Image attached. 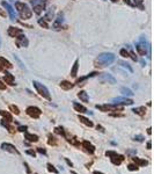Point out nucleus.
<instances>
[{
    "instance_id": "1",
    "label": "nucleus",
    "mask_w": 154,
    "mask_h": 174,
    "mask_svg": "<svg viewBox=\"0 0 154 174\" xmlns=\"http://www.w3.org/2000/svg\"><path fill=\"white\" fill-rule=\"evenodd\" d=\"M115 55L111 53V52H104V53H101L94 62V65L95 67L98 69H104L107 67L108 65H110L111 63L115 62Z\"/></svg>"
},
{
    "instance_id": "2",
    "label": "nucleus",
    "mask_w": 154,
    "mask_h": 174,
    "mask_svg": "<svg viewBox=\"0 0 154 174\" xmlns=\"http://www.w3.org/2000/svg\"><path fill=\"white\" fill-rule=\"evenodd\" d=\"M15 8H16V11H17V13H19L21 19L28 20L33 15V11L30 9L29 6L27 4H24V3H20V1L15 3Z\"/></svg>"
},
{
    "instance_id": "3",
    "label": "nucleus",
    "mask_w": 154,
    "mask_h": 174,
    "mask_svg": "<svg viewBox=\"0 0 154 174\" xmlns=\"http://www.w3.org/2000/svg\"><path fill=\"white\" fill-rule=\"evenodd\" d=\"M33 85H34V87L36 88L37 93H38L42 98L51 101V95H50V93H49V90L46 88V87H45L43 84H41V82H38V81H34Z\"/></svg>"
},
{
    "instance_id": "4",
    "label": "nucleus",
    "mask_w": 154,
    "mask_h": 174,
    "mask_svg": "<svg viewBox=\"0 0 154 174\" xmlns=\"http://www.w3.org/2000/svg\"><path fill=\"white\" fill-rule=\"evenodd\" d=\"M30 3L33 5L34 13L37 15H40L45 9V6H46V0H30Z\"/></svg>"
},
{
    "instance_id": "5",
    "label": "nucleus",
    "mask_w": 154,
    "mask_h": 174,
    "mask_svg": "<svg viewBox=\"0 0 154 174\" xmlns=\"http://www.w3.org/2000/svg\"><path fill=\"white\" fill-rule=\"evenodd\" d=\"M26 113L28 116H30L32 119H38L41 114H42V110L38 108V107H35V106H30L26 109Z\"/></svg>"
},
{
    "instance_id": "6",
    "label": "nucleus",
    "mask_w": 154,
    "mask_h": 174,
    "mask_svg": "<svg viewBox=\"0 0 154 174\" xmlns=\"http://www.w3.org/2000/svg\"><path fill=\"white\" fill-rule=\"evenodd\" d=\"M136 49H137V51H138V53H139L140 56H146V55H147V49H148V47H147L144 37H141L140 41L136 44Z\"/></svg>"
},
{
    "instance_id": "7",
    "label": "nucleus",
    "mask_w": 154,
    "mask_h": 174,
    "mask_svg": "<svg viewBox=\"0 0 154 174\" xmlns=\"http://www.w3.org/2000/svg\"><path fill=\"white\" fill-rule=\"evenodd\" d=\"M63 24H64V14L63 13H59L56 18V20L53 21V24H52V29L53 30H60L63 28Z\"/></svg>"
},
{
    "instance_id": "8",
    "label": "nucleus",
    "mask_w": 154,
    "mask_h": 174,
    "mask_svg": "<svg viewBox=\"0 0 154 174\" xmlns=\"http://www.w3.org/2000/svg\"><path fill=\"white\" fill-rule=\"evenodd\" d=\"M96 108L101 111H116V110H123L122 107H118L117 105H102V106H99L96 105Z\"/></svg>"
},
{
    "instance_id": "9",
    "label": "nucleus",
    "mask_w": 154,
    "mask_h": 174,
    "mask_svg": "<svg viewBox=\"0 0 154 174\" xmlns=\"http://www.w3.org/2000/svg\"><path fill=\"white\" fill-rule=\"evenodd\" d=\"M112 105L131 106V105H133V100L132 99H128V98H115V99H112Z\"/></svg>"
},
{
    "instance_id": "10",
    "label": "nucleus",
    "mask_w": 154,
    "mask_h": 174,
    "mask_svg": "<svg viewBox=\"0 0 154 174\" xmlns=\"http://www.w3.org/2000/svg\"><path fill=\"white\" fill-rule=\"evenodd\" d=\"M15 43H16V45H17L19 48H26V47H28L29 41H28V38L26 37L24 34H20V35L16 36Z\"/></svg>"
},
{
    "instance_id": "11",
    "label": "nucleus",
    "mask_w": 154,
    "mask_h": 174,
    "mask_svg": "<svg viewBox=\"0 0 154 174\" xmlns=\"http://www.w3.org/2000/svg\"><path fill=\"white\" fill-rule=\"evenodd\" d=\"M1 149L4 150V151H7V152H11V153H15V154H20V152H19V150L14 146L13 144H11V143H3L1 144Z\"/></svg>"
},
{
    "instance_id": "12",
    "label": "nucleus",
    "mask_w": 154,
    "mask_h": 174,
    "mask_svg": "<svg viewBox=\"0 0 154 174\" xmlns=\"http://www.w3.org/2000/svg\"><path fill=\"white\" fill-rule=\"evenodd\" d=\"M100 81L101 82H108V84H116V79L109 74V73H102L100 77H99Z\"/></svg>"
},
{
    "instance_id": "13",
    "label": "nucleus",
    "mask_w": 154,
    "mask_h": 174,
    "mask_svg": "<svg viewBox=\"0 0 154 174\" xmlns=\"http://www.w3.org/2000/svg\"><path fill=\"white\" fill-rule=\"evenodd\" d=\"M82 149L87 152V153H89V154H93L94 152H95V146L91 143H89L88 140H83L82 142Z\"/></svg>"
},
{
    "instance_id": "14",
    "label": "nucleus",
    "mask_w": 154,
    "mask_h": 174,
    "mask_svg": "<svg viewBox=\"0 0 154 174\" xmlns=\"http://www.w3.org/2000/svg\"><path fill=\"white\" fill-rule=\"evenodd\" d=\"M1 5L6 8V11L8 12V14H9V18H11V20L12 21H15V19H16V14H15V11H14V8L8 4V3H6V1H3L1 3Z\"/></svg>"
},
{
    "instance_id": "15",
    "label": "nucleus",
    "mask_w": 154,
    "mask_h": 174,
    "mask_svg": "<svg viewBox=\"0 0 154 174\" xmlns=\"http://www.w3.org/2000/svg\"><path fill=\"white\" fill-rule=\"evenodd\" d=\"M124 156H122V154H118L117 152L115 153V154H112L111 157H110V160H111V163L114 164V165H116V166H119L123 161H124Z\"/></svg>"
},
{
    "instance_id": "16",
    "label": "nucleus",
    "mask_w": 154,
    "mask_h": 174,
    "mask_svg": "<svg viewBox=\"0 0 154 174\" xmlns=\"http://www.w3.org/2000/svg\"><path fill=\"white\" fill-rule=\"evenodd\" d=\"M7 34H8L11 37H16L17 35L22 34V29L16 28V27H9L8 30H7Z\"/></svg>"
},
{
    "instance_id": "17",
    "label": "nucleus",
    "mask_w": 154,
    "mask_h": 174,
    "mask_svg": "<svg viewBox=\"0 0 154 174\" xmlns=\"http://www.w3.org/2000/svg\"><path fill=\"white\" fill-rule=\"evenodd\" d=\"M4 80H5V82L6 84H8L9 86H14L15 84H14V76L12 74V73H9V72H7V71H5V76H4Z\"/></svg>"
},
{
    "instance_id": "18",
    "label": "nucleus",
    "mask_w": 154,
    "mask_h": 174,
    "mask_svg": "<svg viewBox=\"0 0 154 174\" xmlns=\"http://www.w3.org/2000/svg\"><path fill=\"white\" fill-rule=\"evenodd\" d=\"M13 65L6 59L4 57H0V70H4V69H12Z\"/></svg>"
},
{
    "instance_id": "19",
    "label": "nucleus",
    "mask_w": 154,
    "mask_h": 174,
    "mask_svg": "<svg viewBox=\"0 0 154 174\" xmlns=\"http://www.w3.org/2000/svg\"><path fill=\"white\" fill-rule=\"evenodd\" d=\"M60 87H61V90H64V91H70L72 90L74 85L71 82V81H67V80H63L60 82Z\"/></svg>"
},
{
    "instance_id": "20",
    "label": "nucleus",
    "mask_w": 154,
    "mask_h": 174,
    "mask_svg": "<svg viewBox=\"0 0 154 174\" xmlns=\"http://www.w3.org/2000/svg\"><path fill=\"white\" fill-rule=\"evenodd\" d=\"M73 108L75 109V111H79V113H89L88 109L85 106H82V105H80L75 101H73Z\"/></svg>"
},
{
    "instance_id": "21",
    "label": "nucleus",
    "mask_w": 154,
    "mask_h": 174,
    "mask_svg": "<svg viewBox=\"0 0 154 174\" xmlns=\"http://www.w3.org/2000/svg\"><path fill=\"white\" fill-rule=\"evenodd\" d=\"M24 138H26L28 142H32V143H35V142L38 140V136H37V135L29 134V132H24Z\"/></svg>"
},
{
    "instance_id": "22",
    "label": "nucleus",
    "mask_w": 154,
    "mask_h": 174,
    "mask_svg": "<svg viewBox=\"0 0 154 174\" xmlns=\"http://www.w3.org/2000/svg\"><path fill=\"white\" fill-rule=\"evenodd\" d=\"M78 119H79V121L81 122V123H83L85 125H87V127H89V128H91L94 124H93V122L91 121H89L87 117H85V116H82V115H79L78 116Z\"/></svg>"
},
{
    "instance_id": "23",
    "label": "nucleus",
    "mask_w": 154,
    "mask_h": 174,
    "mask_svg": "<svg viewBox=\"0 0 154 174\" xmlns=\"http://www.w3.org/2000/svg\"><path fill=\"white\" fill-rule=\"evenodd\" d=\"M53 15H54V7H50V8L48 9L45 16H44V20H45V21H52Z\"/></svg>"
},
{
    "instance_id": "24",
    "label": "nucleus",
    "mask_w": 154,
    "mask_h": 174,
    "mask_svg": "<svg viewBox=\"0 0 154 174\" xmlns=\"http://www.w3.org/2000/svg\"><path fill=\"white\" fill-rule=\"evenodd\" d=\"M132 111H133L134 114L139 115V116H144V115L146 114V107H144V106L136 107V108H133V109H132Z\"/></svg>"
},
{
    "instance_id": "25",
    "label": "nucleus",
    "mask_w": 154,
    "mask_h": 174,
    "mask_svg": "<svg viewBox=\"0 0 154 174\" xmlns=\"http://www.w3.org/2000/svg\"><path fill=\"white\" fill-rule=\"evenodd\" d=\"M96 74H99V73H98V72H91V73H89L88 76H86V77H82V78L78 79V80H77V85H79V86H82V82H83L85 80H87L88 78H91V77H95Z\"/></svg>"
},
{
    "instance_id": "26",
    "label": "nucleus",
    "mask_w": 154,
    "mask_h": 174,
    "mask_svg": "<svg viewBox=\"0 0 154 174\" xmlns=\"http://www.w3.org/2000/svg\"><path fill=\"white\" fill-rule=\"evenodd\" d=\"M132 160H133V163H134L137 166H146V165L148 164L147 160L140 159V158H138V157H132Z\"/></svg>"
},
{
    "instance_id": "27",
    "label": "nucleus",
    "mask_w": 154,
    "mask_h": 174,
    "mask_svg": "<svg viewBox=\"0 0 154 174\" xmlns=\"http://www.w3.org/2000/svg\"><path fill=\"white\" fill-rule=\"evenodd\" d=\"M78 98H79L82 102H88V101H89V96H88V94H87L85 91H80V92L78 93Z\"/></svg>"
},
{
    "instance_id": "28",
    "label": "nucleus",
    "mask_w": 154,
    "mask_h": 174,
    "mask_svg": "<svg viewBox=\"0 0 154 174\" xmlns=\"http://www.w3.org/2000/svg\"><path fill=\"white\" fill-rule=\"evenodd\" d=\"M0 115L4 117V120H7V122H13V117H12V115L6 111V110H0Z\"/></svg>"
},
{
    "instance_id": "29",
    "label": "nucleus",
    "mask_w": 154,
    "mask_h": 174,
    "mask_svg": "<svg viewBox=\"0 0 154 174\" xmlns=\"http://www.w3.org/2000/svg\"><path fill=\"white\" fill-rule=\"evenodd\" d=\"M78 69H79V61L77 59L73 64V67L71 70V76L72 77H77V73H78Z\"/></svg>"
},
{
    "instance_id": "30",
    "label": "nucleus",
    "mask_w": 154,
    "mask_h": 174,
    "mask_svg": "<svg viewBox=\"0 0 154 174\" xmlns=\"http://www.w3.org/2000/svg\"><path fill=\"white\" fill-rule=\"evenodd\" d=\"M1 125H3V127H5L9 132H14V131H15V128H14V127H12L8 122H6V120H1Z\"/></svg>"
},
{
    "instance_id": "31",
    "label": "nucleus",
    "mask_w": 154,
    "mask_h": 174,
    "mask_svg": "<svg viewBox=\"0 0 154 174\" xmlns=\"http://www.w3.org/2000/svg\"><path fill=\"white\" fill-rule=\"evenodd\" d=\"M120 93L123 95H125V96H132L133 95L132 91L130 88H126V87H122V88H120Z\"/></svg>"
},
{
    "instance_id": "32",
    "label": "nucleus",
    "mask_w": 154,
    "mask_h": 174,
    "mask_svg": "<svg viewBox=\"0 0 154 174\" xmlns=\"http://www.w3.org/2000/svg\"><path fill=\"white\" fill-rule=\"evenodd\" d=\"M118 64H120V65H122L123 67H124V69H126V70H128L130 73H132V72H133V69H132V67H131V66H130L128 63L123 62V61H119V62H118Z\"/></svg>"
},
{
    "instance_id": "33",
    "label": "nucleus",
    "mask_w": 154,
    "mask_h": 174,
    "mask_svg": "<svg viewBox=\"0 0 154 174\" xmlns=\"http://www.w3.org/2000/svg\"><path fill=\"white\" fill-rule=\"evenodd\" d=\"M143 1H144V0H133V6H136V7H139L141 11L143 9H145L144 8V6H143Z\"/></svg>"
},
{
    "instance_id": "34",
    "label": "nucleus",
    "mask_w": 154,
    "mask_h": 174,
    "mask_svg": "<svg viewBox=\"0 0 154 174\" xmlns=\"http://www.w3.org/2000/svg\"><path fill=\"white\" fill-rule=\"evenodd\" d=\"M46 166H48V171H49V172H52V173H54V174H58V173H59V171H58L52 164H48Z\"/></svg>"
},
{
    "instance_id": "35",
    "label": "nucleus",
    "mask_w": 154,
    "mask_h": 174,
    "mask_svg": "<svg viewBox=\"0 0 154 174\" xmlns=\"http://www.w3.org/2000/svg\"><path fill=\"white\" fill-rule=\"evenodd\" d=\"M38 24H40L41 27L45 28V29H49V24L46 23V21H45L44 19H38Z\"/></svg>"
},
{
    "instance_id": "36",
    "label": "nucleus",
    "mask_w": 154,
    "mask_h": 174,
    "mask_svg": "<svg viewBox=\"0 0 154 174\" xmlns=\"http://www.w3.org/2000/svg\"><path fill=\"white\" fill-rule=\"evenodd\" d=\"M9 109H11V110H12V113H14L15 115H20V109H19L16 106L11 105V106H9Z\"/></svg>"
},
{
    "instance_id": "37",
    "label": "nucleus",
    "mask_w": 154,
    "mask_h": 174,
    "mask_svg": "<svg viewBox=\"0 0 154 174\" xmlns=\"http://www.w3.org/2000/svg\"><path fill=\"white\" fill-rule=\"evenodd\" d=\"M48 143H49L50 145H57V139H56L52 135H49V140H48Z\"/></svg>"
},
{
    "instance_id": "38",
    "label": "nucleus",
    "mask_w": 154,
    "mask_h": 174,
    "mask_svg": "<svg viewBox=\"0 0 154 174\" xmlns=\"http://www.w3.org/2000/svg\"><path fill=\"white\" fill-rule=\"evenodd\" d=\"M54 132H56V134H58V135H61V136H64V135H65V131H64V129L61 128V127H57V128L54 129Z\"/></svg>"
},
{
    "instance_id": "39",
    "label": "nucleus",
    "mask_w": 154,
    "mask_h": 174,
    "mask_svg": "<svg viewBox=\"0 0 154 174\" xmlns=\"http://www.w3.org/2000/svg\"><path fill=\"white\" fill-rule=\"evenodd\" d=\"M119 53H120L122 57H124V58H128V57H129V52H128L126 49H122V50L119 51Z\"/></svg>"
},
{
    "instance_id": "40",
    "label": "nucleus",
    "mask_w": 154,
    "mask_h": 174,
    "mask_svg": "<svg viewBox=\"0 0 154 174\" xmlns=\"http://www.w3.org/2000/svg\"><path fill=\"white\" fill-rule=\"evenodd\" d=\"M128 52H129V57H131V58H132V59H133L134 62H137V61H138V58H137L136 53H134L132 50H130V51H128Z\"/></svg>"
},
{
    "instance_id": "41",
    "label": "nucleus",
    "mask_w": 154,
    "mask_h": 174,
    "mask_svg": "<svg viewBox=\"0 0 154 174\" xmlns=\"http://www.w3.org/2000/svg\"><path fill=\"white\" fill-rule=\"evenodd\" d=\"M145 138H144V136L143 135H136L134 136V140H137V142H143Z\"/></svg>"
},
{
    "instance_id": "42",
    "label": "nucleus",
    "mask_w": 154,
    "mask_h": 174,
    "mask_svg": "<svg viewBox=\"0 0 154 174\" xmlns=\"http://www.w3.org/2000/svg\"><path fill=\"white\" fill-rule=\"evenodd\" d=\"M128 169H129V171H131V172H132V171H137V169H138V166H137V165H132V164H131V165H129V166H128Z\"/></svg>"
},
{
    "instance_id": "43",
    "label": "nucleus",
    "mask_w": 154,
    "mask_h": 174,
    "mask_svg": "<svg viewBox=\"0 0 154 174\" xmlns=\"http://www.w3.org/2000/svg\"><path fill=\"white\" fill-rule=\"evenodd\" d=\"M26 153H27V154H29V156H32V157H34V158L36 157V152H35V151H33V150H27V151H26Z\"/></svg>"
},
{
    "instance_id": "44",
    "label": "nucleus",
    "mask_w": 154,
    "mask_h": 174,
    "mask_svg": "<svg viewBox=\"0 0 154 174\" xmlns=\"http://www.w3.org/2000/svg\"><path fill=\"white\" fill-rule=\"evenodd\" d=\"M17 130H19L20 132H26V131H27V127H26V125H20V127L17 128Z\"/></svg>"
},
{
    "instance_id": "45",
    "label": "nucleus",
    "mask_w": 154,
    "mask_h": 174,
    "mask_svg": "<svg viewBox=\"0 0 154 174\" xmlns=\"http://www.w3.org/2000/svg\"><path fill=\"white\" fill-rule=\"evenodd\" d=\"M0 90H1V91L6 90V84H4L1 80H0Z\"/></svg>"
},
{
    "instance_id": "46",
    "label": "nucleus",
    "mask_w": 154,
    "mask_h": 174,
    "mask_svg": "<svg viewBox=\"0 0 154 174\" xmlns=\"http://www.w3.org/2000/svg\"><path fill=\"white\" fill-rule=\"evenodd\" d=\"M37 151H38L40 153H42V154H44V156H46V151H45L44 149H41V148H38V149H37Z\"/></svg>"
},
{
    "instance_id": "47",
    "label": "nucleus",
    "mask_w": 154,
    "mask_h": 174,
    "mask_svg": "<svg viewBox=\"0 0 154 174\" xmlns=\"http://www.w3.org/2000/svg\"><path fill=\"white\" fill-rule=\"evenodd\" d=\"M124 4H126V5L131 6V7H134V6H133V4L131 3V0H124Z\"/></svg>"
},
{
    "instance_id": "48",
    "label": "nucleus",
    "mask_w": 154,
    "mask_h": 174,
    "mask_svg": "<svg viewBox=\"0 0 154 174\" xmlns=\"http://www.w3.org/2000/svg\"><path fill=\"white\" fill-rule=\"evenodd\" d=\"M96 129H98V130H100L101 132H104V129H103V127H101V125H98V127H96Z\"/></svg>"
},
{
    "instance_id": "49",
    "label": "nucleus",
    "mask_w": 154,
    "mask_h": 174,
    "mask_svg": "<svg viewBox=\"0 0 154 174\" xmlns=\"http://www.w3.org/2000/svg\"><path fill=\"white\" fill-rule=\"evenodd\" d=\"M151 148H152V142L149 140V142H147V149L151 150Z\"/></svg>"
},
{
    "instance_id": "50",
    "label": "nucleus",
    "mask_w": 154,
    "mask_h": 174,
    "mask_svg": "<svg viewBox=\"0 0 154 174\" xmlns=\"http://www.w3.org/2000/svg\"><path fill=\"white\" fill-rule=\"evenodd\" d=\"M0 15H1V16H6V13H5L1 8H0Z\"/></svg>"
},
{
    "instance_id": "51",
    "label": "nucleus",
    "mask_w": 154,
    "mask_h": 174,
    "mask_svg": "<svg viewBox=\"0 0 154 174\" xmlns=\"http://www.w3.org/2000/svg\"><path fill=\"white\" fill-rule=\"evenodd\" d=\"M65 160H66V163H67V164H69V165H70V166H71V167H72V166H73V164H72V161H70V160H69V159H65Z\"/></svg>"
},
{
    "instance_id": "52",
    "label": "nucleus",
    "mask_w": 154,
    "mask_h": 174,
    "mask_svg": "<svg viewBox=\"0 0 154 174\" xmlns=\"http://www.w3.org/2000/svg\"><path fill=\"white\" fill-rule=\"evenodd\" d=\"M151 130H152L151 128H148V129H147V134H148V135H151V134H152V131H151Z\"/></svg>"
},
{
    "instance_id": "53",
    "label": "nucleus",
    "mask_w": 154,
    "mask_h": 174,
    "mask_svg": "<svg viewBox=\"0 0 154 174\" xmlns=\"http://www.w3.org/2000/svg\"><path fill=\"white\" fill-rule=\"evenodd\" d=\"M93 173H94V174H103V173H101V172H99V171H94Z\"/></svg>"
},
{
    "instance_id": "54",
    "label": "nucleus",
    "mask_w": 154,
    "mask_h": 174,
    "mask_svg": "<svg viewBox=\"0 0 154 174\" xmlns=\"http://www.w3.org/2000/svg\"><path fill=\"white\" fill-rule=\"evenodd\" d=\"M11 1H13V3H17L19 0H11Z\"/></svg>"
},
{
    "instance_id": "55",
    "label": "nucleus",
    "mask_w": 154,
    "mask_h": 174,
    "mask_svg": "<svg viewBox=\"0 0 154 174\" xmlns=\"http://www.w3.org/2000/svg\"><path fill=\"white\" fill-rule=\"evenodd\" d=\"M111 1H112V3H117V1H118V0H111Z\"/></svg>"
},
{
    "instance_id": "56",
    "label": "nucleus",
    "mask_w": 154,
    "mask_h": 174,
    "mask_svg": "<svg viewBox=\"0 0 154 174\" xmlns=\"http://www.w3.org/2000/svg\"><path fill=\"white\" fill-rule=\"evenodd\" d=\"M0 47H1V40H0Z\"/></svg>"
}]
</instances>
